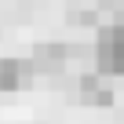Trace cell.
I'll return each instance as SVG.
<instances>
[{
  "label": "cell",
  "instance_id": "6da1fadb",
  "mask_svg": "<svg viewBox=\"0 0 124 124\" xmlns=\"http://www.w3.org/2000/svg\"><path fill=\"white\" fill-rule=\"evenodd\" d=\"M95 66L99 73H117L124 77V22H113L99 33L95 44Z\"/></svg>",
  "mask_w": 124,
  "mask_h": 124
},
{
  "label": "cell",
  "instance_id": "7a4b0ae2",
  "mask_svg": "<svg viewBox=\"0 0 124 124\" xmlns=\"http://www.w3.org/2000/svg\"><path fill=\"white\" fill-rule=\"evenodd\" d=\"M73 58V47L70 44H37L33 47V58H29V70L33 73H62Z\"/></svg>",
  "mask_w": 124,
  "mask_h": 124
},
{
  "label": "cell",
  "instance_id": "3957f363",
  "mask_svg": "<svg viewBox=\"0 0 124 124\" xmlns=\"http://www.w3.org/2000/svg\"><path fill=\"white\" fill-rule=\"evenodd\" d=\"M29 62H22V58H0V91H18V88H26V80H29Z\"/></svg>",
  "mask_w": 124,
  "mask_h": 124
},
{
  "label": "cell",
  "instance_id": "277c9868",
  "mask_svg": "<svg viewBox=\"0 0 124 124\" xmlns=\"http://www.w3.org/2000/svg\"><path fill=\"white\" fill-rule=\"evenodd\" d=\"M80 102L84 106H113V88L102 77L88 73V77H80Z\"/></svg>",
  "mask_w": 124,
  "mask_h": 124
}]
</instances>
